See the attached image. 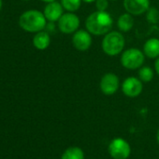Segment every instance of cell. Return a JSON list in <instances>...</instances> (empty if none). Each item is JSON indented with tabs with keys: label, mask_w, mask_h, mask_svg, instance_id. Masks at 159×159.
Returning a JSON list of instances; mask_svg holds the SVG:
<instances>
[{
	"label": "cell",
	"mask_w": 159,
	"mask_h": 159,
	"mask_svg": "<svg viewBox=\"0 0 159 159\" xmlns=\"http://www.w3.org/2000/svg\"><path fill=\"white\" fill-rule=\"evenodd\" d=\"M113 19L108 11H98L91 13L85 20V29L92 35H105L112 31Z\"/></svg>",
	"instance_id": "cell-1"
},
{
	"label": "cell",
	"mask_w": 159,
	"mask_h": 159,
	"mask_svg": "<svg viewBox=\"0 0 159 159\" xmlns=\"http://www.w3.org/2000/svg\"><path fill=\"white\" fill-rule=\"evenodd\" d=\"M20 27L27 33H38L45 30L47 20L43 12L37 9H29L22 13L19 18Z\"/></svg>",
	"instance_id": "cell-2"
},
{
	"label": "cell",
	"mask_w": 159,
	"mask_h": 159,
	"mask_svg": "<svg viewBox=\"0 0 159 159\" xmlns=\"http://www.w3.org/2000/svg\"><path fill=\"white\" fill-rule=\"evenodd\" d=\"M126 45V39L120 31H111L106 34L101 42V48L103 52L110 56L114 57L122 54Z\"/></svg>",
	"instance_id": "cell-3"
},
{
	"label": "cell",
	"mask_w": 159,
	"mask_h": 159,
	"mask_svg": "<svg viewBox=\"0 0 159 159\" xmlns=\"http://www.w3.org/2000/svg\"><path fill=\"white\" fill-rule=\"evenodd\" d=\"M145 61V55L142 50L130 48L126 49L121 54L120 62L122 66L127 70H137L143 66Z\"/></svg>",
	"instance_id": "cell-4"
},
{
	"label": "cell",
	"mask_w": 159,
	"mask_h": 159,
	"mask_svg": "<svg viewBox=\"0 0 159 159\" xmlns=\"http://www.w3.org/2000/svg\"><path fill=\"white\" fill-rule=\"evenodd\" d=\"M81 20L74 12H66L57 21L58 30L65 34H73L79 30Z\"/></svg>",
	"instance_id": "cell-5"
},
{
	"label": "cell",
	"mask_w": 159,
	"mask_h": 159,
	"mask_svg": "<svg viewBox=\"0 0 159 159\" xmlns=\"http://www.w3.org/2000/svg\"><path fill=\"white\" fill-rule=\"evenodd\" d=\"M108 151L112 159H127L131 154L129 143L123 138L113 139L109 144Z\"/></svg>",
	"instance_id": "cell-6"
},
{
	"label": "cell",
	"mask_w": 159,
	"mask_h": 159,
	"mask_svg": "<svg viewBox=\"0 0 159 159\" xmlns=\"http://www.w3.org/2000/svg\"><path fill=\"white\" fill-rule=\"evenodd\" d=\"M99 88L104 95L111 96L115 94L120 88L119 77L114 73L105 74L100 79Z\"/></svg>",
	"instance_id": "cell-7"
},
{
	"label": "cell",
	"mask_w": 159,
	"mask_h": 159,
	"mask_svg": "<svg viewBox=\"0 0 159 159\" xmlns=\"http://www.w3.org/2000/svg\"><path fill=\"white\" fill-rule=\"evenodd\" d=\"M123 93L129 98H136L140 96L143 90V82L138 77L129 76L126 78L122 83Z\"/></svg>",
	"instance_id": "cell-8"
},
{
	"label": "cell",
	"mask_w": 159,
	"mask_h": 159,
	"mask_svg": "<svg viewBox=\"0 0 159 159\" xmlns=\"http://www.w3.org/2000/svg\"><path fill=\"white\" fill-rule=\"evenodd\" d=\"M93 43L92 34L85 29H79L72 34V45L79 51L88 50Z\"/></svg>",
	"instance_id": "cell-9"
},
{
	"label": "cell",
	"mask_w": 159,
	"mask_h": 159,
	"mask_svg": "<svg viewBox=\"0 0 159 159\" xmlns=\"http://www.w3.org/2000/svg\"><path fill=\"white\" fill-rule=\"evenodd\" d=\"M124 7L126 11L133 16H141L149 9L150 0H124Z\"/></svg>",
	"instance_id": "cell-10"
},
{
	"label": "cell",
	"mask_w": 159,
	"mask_h": 159,
	"mask_svg": "<svg viewBox=\"0 0 159 159\" xmlns=\"http://www.w3.org/2000/svg\"><path fill=\"white\" fill-rule=\"evenodd\" d=\"M64 7H62L60 2L53 1L47 3L43 9V14L46 20L50 22H56L64 14Z\"/></svg>",
	"instance_id": "cell-11"
},
{
	"label": "cell",
	"mask_w": 159,
	"mask_h": 159,
	"mask_svg": "<svg viewBox=\"0 0 159 159\" xmlns=\"http://www.w3.org/2000/svg\"><path fill=\"white\" fill-rule=\"evenodd\" d=\"M33 46L38 50H45L49 48L51 44V36L50 34L43 30L38 33H36L33 37Z\"/></svg>",
	"instance_id": "cell-12"
},
{
	"label": "cell",
	"mask_w": 159,
	"mask_h": 159,
	"mask_svg": "<svg viewBox=\"0 0 159 159\" xmlns=\"http://www.w3.org/2000/svg\"><path fill=\"white\" fill-rule=\"evenodd\" d=\"M143 53L149 59H157L159 57V39L149 38L143 45Z\"/></svg>",
	"instance_id": "cell-13"
},
{
	"label": "cell",
	"mask_w": 159,
	"mask_h": 159,
	"mask_svg": "<svg viewBox=\"0 0 159 159\" xmlns=\"http://www.w3.org/2000/svg\"><path fill=\"white\" fill-rule=\"evenodd\" d=\"M134 26V18L133 15L126 12L122 15L117 20V27L118 30L121 33H127L130 30H132Z\"/></svg>",
	"instance_id": "cell-14"
},
{
	"label": "cell",
	"mask_w": 159,
	"mask_h": 159,
	"mask_svg": "<svg viewBox=\"0 0 159 159\" xmlns=\"http://www.w3.org/2000/svg\"><path fill=\"white\" fill-rule=\"evenodd\" d=\"M61 159H84V154L80 147L72 146L65 150Z\"/></svg>",
	"instance_id": "cell-15"
},
{
	"label": "cell",
	"mask_w": 159,
	"mask_h": 159,
	"mask_svg": "<svg viewBox=\"0 0 159 159\" xmlns=\"http://www.w3.org/2000/svg\"><path fill=\"white\" fill-rule=\"evenodd\" d=\"M155 72L150 66H142L139 69V78L143 83L151 82L154 78Z\"/></svg>",
	"instance_id": "cell-16"
},
{
	"label": "cell",
	"mask_w": 159,
	"mask_h": 159,
	"mask_svg": "<svg viewBox=\"0 0 159 159\" xmlns=\"http://www.w3.org/2000/svg\"><path fill=\"white\" fill-rule=\"evenodd\" d=\"M62 7L67 12H76L80 9L82 0H61Z\"/></svg>",
	"instance_id": "cell-17"
},
{
	"label": "cell",
	"mask_w": 159,
	"mask_h": 159,
	"mask_svg": "<svg viewBox=\"0 0 159 159\" xmlns=\"http://www.w3.org/2000/svg\"><path fill=\"white\" fill-rule=\"evenodd\" d=\"M146 20L152 24H157L159 22V10L155 7H150L146 11Z\"/></svg>",
	"instance_id": "cell-18"
},
{
	"label": "cell",
	"mask_w": 159,
	"mask_h": 159,
	"mask_svg": "<svg viewBox=\"0 0 159 159\" xmlns=\"http://www.w3.org/2000/svg\"><path fill=\"white\" fill-rule=\"evenodd\" d=\"M109 1L110 0H97L95 2L97 10H98V11H107V8L109 7Z\"/></svg>",
	"instance_id": "cell-19"
},
{
	"label": "cell",
	"mask_w": 159,
	"mask_h": 159,
	"mask_svg": "<svg viewBox=\"0 0 159 159\" xmlns=\"http://www.w3.org/2000/svg\"><path fill=\"white\" fill-rule=\"evenodd\" d=\"M155 70H156L157 74L159 75V57L155 61Z\"/></svg>",
	"instance_id": "cell-20"
},
{
	"label": "cell",
	"mask_w": 159,
	"mask_h": 159,
	"mask_svg": "<svg viewBox=\"0 0 159 159\" xmlns=\"http://www.w3.org/2000/svg\"><path fill=\"white\" fill-rule=\"evenodd\" d=\"M97 0H82V2L87 3V4H91V3H95Z\"/></svg>",
	"instance_id": "cell-21"
},
{
	"label": "cell",
	"mask_w": 159,
	"mask_h": 159,
	"mask_svg": "<svg viewBox=\"0 0 159 159\" xmlns=\"http://www.w3.org/2000/svg\"><path fill=\"white\" fill-rule=\"evenodd\" d=\"M42 2H45V3H50V2H53V1H56V0H40Z\"/></svg>",
	"instance_id": "cell-22"
},
{
	"label": "cell",
	"mask_w": 159,
	"mask_h": 159,
	"mask_svg": "<svg viewBox=\"0 0 159 159\" xmlns=\"http://www.w3.org/2000/svg\"><path fill=\"white\" fill-rule=\"evenodd\" d=\"M157 143L159 144V129L157 130Z\"/></svg>",
	"instance_id": "cell-23"
},
{
	"label": "cell",
	"mask_w": 159,
	"mask_h": 159,
	"mask_svg": "<svg viewBox=\"0 0 159 159\" xmlns=\"http://www.w3.org/2000/svg\"><path fill=\"white\" fill-rule=\"evenodd\" d=\"M2 6H3V2H2V0H0V10L2 8Z\"/></svg>",
	"instance_id": "cell-24"
},
{
	"label": "cell",
	"mask_w": 159,
	"mask_h": 159,
	"mask_svg": "<svg viewBox=\"0 0 159 159\" xmlns=\"http://www.w3.org/2000/svg\"><path fill=\"white\" fill-rule=\"evenodd\" d=\"M22 1H29V0H22Z\"/></svg>",
	"instance_id": "cell-25"
},
{
	"label": "cell",
	"mask_w": 159,
	"mask_h": 159,
	"mask_svg": "<svg viewBox=\"0 0 159 159\" xmlns=\"http://www.w3.org/2000/svg\"><path fill=\"white\" fill-rule=\"evenodd\" d=\"M112 1H118V0H112Z\"/></svg>",
	"instance_id": "cell-26"
}]
</instances>
